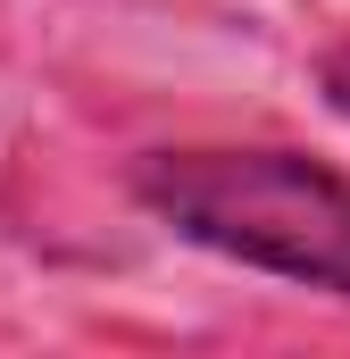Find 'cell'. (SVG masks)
I'll return each instance as SVG.
<instances>
[{
	"label": "cell",
	"instance_id": "6da1fadb",
	"mask_svg": "<svg viewBox=\"0 0 350 359\" xmlns=\"http://www.w3.org/2000/svg\"><path fill=\"white\" fill-rule=\"evenodd\" d=\"M134 201L217 259L350 301V176L309 151H150Z\"/></svg>",
	"mask_w": 350,
	"mask_h": 359
},
{
	"label": "cell",
	"instance_id": "7a4b0ae2",
	"mask_svg": "<svg viewBox=\"0 0 350 359\" xmlns=\"http://www.w3.org/2000/svg\"><path fill=\"white\" fill-rule=\"evenodd\" d=\"M317 92H326L334 117H350V42H334V50L317 59Z\"/></svg>",
	"mask_w": 350,
	"mask_h": 359
}]
</instances>
